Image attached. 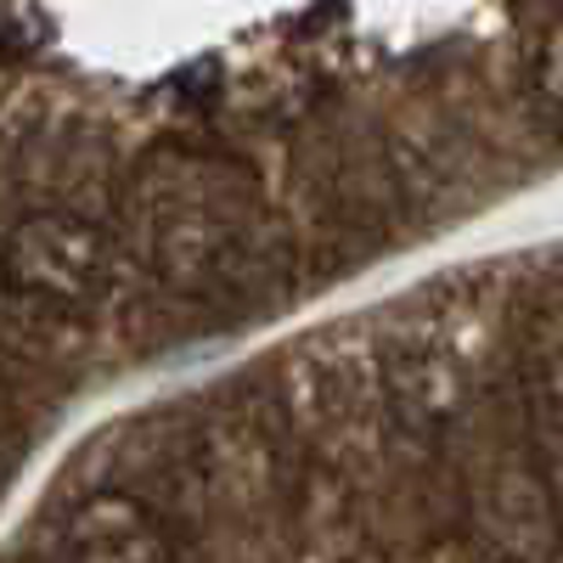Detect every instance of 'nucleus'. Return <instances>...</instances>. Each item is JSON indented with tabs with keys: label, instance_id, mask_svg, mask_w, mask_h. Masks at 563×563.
I'll return each mask as SVG.
<instances>
[{
	"label": "nucleus",
	"instance_id": "f257e3e1",
	"mask_svg": "<svg viewBox=\"0 0 563 563\" xmlns=\"http://www.w3.org/2000/svg\"><path fill=\"white\" fill-rule=\"evenodd\" d=\"M7 276L23 294L85 299L102 276V238L74 214H34L7 243Z\"/></svg>",
	"mask_w": 563,
	"mask_h": 563
},
{
	"label": "nucleus",
	"instance_id": "f03ea898",
	"mask_svg": "<svg viewBox=\"0 0 563 563\" xmlns=\"http://www.w3.org/2000/svg\"><path fill=\"white\" fill-rule=\"evenodd\" d=\"M536 85H541V97L563 108V29L547 34L541 45V63H536Z\"/></svg>",
	"mask_w": 563,
	"mask_h": 563
}]
</instances>
